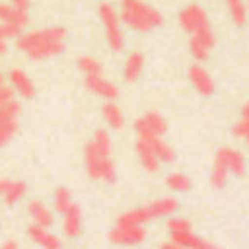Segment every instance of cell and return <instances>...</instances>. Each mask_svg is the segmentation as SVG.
Masks as SVG:
<instances>
[{
    "label": "cell",
    "instance_id": "obj_1",
    "mask_svg": "<svg viewBox=\"0 0 249 249\" xmlns=\"http://www.w3.org/2000/svg\"><path fill=\"white\" fill-rule=\"evenodd\" d=\"M66 29L64 26H48V29L39 31H29V33L18 35V48L24 53L29 59L44 61L57 57L59 53H64L66 48Z\"/></svg>",
    "mask_w": 249,
    "mask_h": 249
},
{
    "label": "cell",
    "instance_id": "obj_16",
    "mask_svg": "<svg viewBox=\"0 0 249 249\" xmlns=\"http://www.w3.org/2000/svg\"><path fill=\"white\" fill-rule=\"evenodd\" d=\"M83 230V214L81 208L74 203L68 212H64V234L68 238H79Z\"/></svg>",
    "mask_w": 249,
    "mask_h": 249
},
{
    "label": "cell",
    "instance_id": "obj_9",
    "mask_svg": "<svg viewBox=\"0 0 249 249\" xmlns=\"http://www.w3.org/2000/svg\"><path fill=\"white\" fill-rule=\"evenodd\" d=\"M179 24H181V29H184L186 33H195V31L208 26L210 22H208L206 11H203L199 4H188V7L179 13Z\"/></svg>",
    "mask_w": 249,
    "mask_h": 249
},
{
    "label": "cell",
    "instance_id": "obj_2",
    "mask_svg": "<svg viewBox=\"0 0 249 249\" xmlns=\"http://www.w3.org/2000/svg\"><path fill=\"white\" fill-rule=\"evenodd\" d=\"M83 162H86V171L92 179L105 181V184L116 181V166L112 160V138L105 129H99L86 144Z\"/></svg>",
    "mask_w": 249,
    "mask_h": 249
},
{
    "label": "cell",
    "instance_id": "obj_34",
    "mask_svg": "<svg viewBox=\"0 0 249 249\" xmlns=\"http://www.w3.org/2000/svg\"><path fill=\"white\" fill-rule=\"evenodd\" d=\"M9 2L20 7V9H24V11H29V7H31V0H9Z\"/></svg>",
    "mask_w": 249,
    "mask_h": 249
},
{
    "label": "cell",
    "instance_id": "obj_37",
    "mask_svg": "<svg viewBox=\"0 0 249 249\" xmlns=\"http://www.w3.org/2000/svg\"><path fill=\"white\" fill-rule=\"evenodd\" d=\"M4 53H7V39L0 37V55H4Z\"/></svg>",
    "mask_w": 249,
    "mask_h": 249
},
{
    "label": "cell",
    "instance_id": "obj_5",
    "mask_svg": "<svg viewBox=\"0 0 249 249\" xmlns=\"http://www.w3.org/2000/svg\"><path fill=\"white\" fill-rule=\"evenodd\" d=\"M18 116H20V105L16 99L0 107V146H7L18 133Z\"/></svg>",
    "mask_w": 249,
    "mask_h": 249
},
{
    "label": "cell",
    "instance_id": "obj_31",
    "mask_svg": "<svg viewBox=\"0 0 249 249\" xmlns=\"http://www.w3.org/2000/svg\"><path fill=\"white\" fill-rule=\"evenodd\" d=\"M79 70L83 74H96V72H103V66L99 64V59L94 57H79Z\"/></svg>",
    "mask_w": 249,
    "mask_h": 249
},
{
    "label": "cell",
    "instance_id": "obj_24",
    "mask_svg": "<svg viewBox=\"0 0 249 249\" xmlns=\"http://www.w3.org/2000/svg\"><path fill=\"white\" fill-rule=\"evenodd\" d=\"M179 208L177 199L173 197H164V199H158V201L151 203V212H153L155 219H164V216H173Z\"/></svg>",
    "mask_w": 249,
    "mask_h": 249
},
{
    "label": "cell",
    "instance_id": "obj_8",
    "mask_svg": "<svg viewBox=\"0 0 249 249\" xmlns=\"http://www.w3.org/2000/svg\"><path fill=\"white\" fill-rule=\"evenodd\" d=\"M146 238L144 225H133V223H116V228L109 232V241L116 245H138Z\"/></svg>",
    "mask_w": 249,
    "mask_h": 249
},
{
    "label": "cell",
    "instance_id": "obj_7",
    "mask_svg": "<svg viewBox=\"0 0 249 249\" xmlns=\"http://www.w3.org/2000/svg\"><path fill=\"white\" fill-rule=\"evenodd\" d=\"M138 138H153V136H164L168 131V124L164 121V116H160L158 112H146L144 116H140L133 123Z\"/></svg>",
    "mask_w": 249,
    "mask_h": 249
},
{
    "label": "cell",
    "instance_id": "obj_32",
    "mask_svg": "<svg viewBox=\"0 0 249 249\" xmlns=\"http://www.w3.org/2000/svg\"><path fill=\"white\" fill-rule=\"evenodd\" d=\"M13 99H16L13 88L7 86V83H2V86H0V107H2V105H7V103H11Z\"/></svg>",
    "mask_w": 249,
    "mask_h": 249
},
{
    "label": "cell",
    "instance_id": "obj_28",
    "mask_svg": "<svg viewBox=\"0 0 249 249\" xmlns=\"http://www.w3.org/2000/svg\"><path fill=\"white\" fill-rule=\"evenodd\" d=\"M166 186L173 193H186V190H190L193 181H190V177L184 175V173H171V175L166 177Z\"/></svg>",
    "mask_w": 249,
    "mask_h": 249
},
{
    "label": "cell",
    "instance_id": "obj_10",
    "mask_svg": "<svg viewBox=\"0 0 249 249\" xmlns=\"http://www.w3.org/2000/svg\"><path fill=\"white\" fill-rule=\"evenodd\" d=\"M86 88L92 92V94L101 96L105 101H116L118 96V88L114 86L112 81L103 77V72H96V74H86Z\"/></svg>",
    "mask_w": 249,
    "mask_h": 249
},
{
    "label": "cell",
    "instance_id": "obj_13",
    "mask_svg": "<svg viewBox=\"0 0 249 249\" xmlns=\"http://www.w3.org/2000/svg\"><path fill=\"white\" fill-rule=\"evenodd\" d=\"M9 86H11L13 92H16L18 96H22V99H33L35 96L33 79L20 68H13L11 72H9Z\"/></svg>",
    "mask_w": 249,
    "mask_h": 249
},
{
    "label": "cell",
    "instance_id": "obj_20",
    "mask_svg": "<svg viewBox=\"0 0 249 249\" xmlns=\"http://www.w3.org/2000/svg\"><path fill=\"white\" fill-rule=\"evenodd\" d=\"M155 221L153 212H151V206H144V208H133V210L124 212V214L118 216V223H133V225H146Z\"/></svg>",
    "mask_w": 249,
    "mask_h": 249
},
{
    "label": "cell",
    "instance_id": "obj_14",
    "mask_svg": "<svg viewBox=\"0 0 249 249\" xmlns=\"http://www.w3.org/2000/svg\"><path fill=\"white\" fill-rule=\"evenodd\" d=\"M0 22H7V24H16L24 31V26L29 24V11L16 7L11 2H0Z\"/></svg>",
    "mask_w": 249,
    "mask_h": 249
},
{
    "label": "cell",
    "instance_id": "obj_3",
    "mask_svg": "<svg viewBox=\"0 0 249 249\" xmlns=\"http://www.w3.org/2000/svg\"><path fill=\"white\" fill-rule=\"evenodd\" d=\"M121 20L124 26H129L136 33H149L164 24V16L144 0H123Z\"/></svg>",
    "mask_w": 249,
    "mask_h": 249
},
{
    "label": "cell",
    "instance_id": "obj_29",
    "mask_svg": "<svg viewBox=\"0 0 249 249\" xmlns=\"http://www.w3.org/2000/svg\"><path fill=\"white\" fill-rule=\"evenodd\" d=\"M228 177H230V171L221 162L214 160V164H212V175H210L212 186H214V188H223L225 181H228Z\"/></svg>",
    "mask_w": 249,
    "mask_h": 249
},
{
    "label": "cell",
    "instance_id": "obj_6",
    "mask_svg": "<svg viewBox=\"0 0 249 249\" xmlns=\"http://www.w3.org/2000/svg\"><path fill=\"white\" fill-rule=\"evenodd\" d=\"M214 44H216V35L210 24L195 31V33H190V53H193V57L197 61L208 59V55H210L212 48H214Z\"/></svg>",
    "mask_w": 249,
    "mask_h": 249
},
{
    "label": "cell",
    "instance_id": "obj_12",
    "mask_svg": "<svg viewBox=\"0 0 249 249\" xmlns=\"http://www.w3.org/2000/svg\"><path fill=\"white\" fill-rule=\"evenodd\" d=\"M188 77H190V83H193V88L201 96H212V94H214L216 83H214V79H212V74L208 72V70L203 68L201 64H195L193 68L188 70Z\"/></svg>",
    "mask_w": 249,
    "mask_h": 249
},
{
    "label": "cell",
    "instance_id": "obj_18",
    "mask_svg": "<svg viewBox=\"0 0 249 249\" xmlns=\"http://www.w3.org/2000/svg\"><path fill=\"white\" fill-rule=\"evenodd\" d=\"M171 241L175 243L177 249H179V247H195V249L203 247V249H210L212 247L210 241L201 238L199 234H195L193 230H188V232H179V234H171Z\"/></svg>",
    "mask_w": 249,
    "mask_h": 249
},
{
    "label": "cell",
    "instance_id": "obj_15",
    "mask_svg": "<svg viewBox=\"0 0 249 249\" xmlns=\"http://www.w3.org/2000/svg\"><path fill=\"white\" fill-rule=\"evenodd\" d=\"M29 236H31V241L37 243L39 247H48V249H57V247H61V241L51 232V228H46V225H37V223H33V225L29 228Z\"/></svg>",
    "mask_w": 249,
    "mask_h": 249
},
{
    "label": "cell",
    "instance_id": "obj_25",
    "mask_svg": "<svg viewBox=\"0 0 249 249\" xmlns=\"http://www.w3.org/2000/svg\"><path fill=\"white\" fill-rule=\"evenodd\" d=\"M26 190H29V186H26V181H9L7 190H4L2 199L7 206H16V203H20L22 199L26 197Z\"/></svg>",
    "mask_w": 249,
    "mask_h": 249
},
{
    "label": "cell",
    "instance_id": "obj_11",
    "mask_svg": "<svg viewBox=\"0 0 249 249\" xmlns=\"http://www.w3.org/2000/svg\"><path fill=\"white\" fill-rule=\"evenodd\" d=\"M214 160H216V162H221L225 168H228L230 175H236V177L245 175V158H243L241 151L230 149V146H223V149L216 151Z\"/></svg>",
    "mask_w": 249,
    "mask_h": 249
},
{
    "label": "cell",
    "instance_id": "obj_35",
    "mask_svg": "<svg viewBox=\"0 0 249 249\" xmlns=\"http://www.w3.org/2000/svg\"><path fill=\"white\" fill-rule=\"evenodd\" d=\"M2 249H18V241H7V243H2Z\"/></svg>",
    "mask_w": 249,
    "mask_h": 249
},
{
    "label": "cell",
    "instance_id": "obj_4",
    "mask_svg": "<svg viewBox=\"0 0 249 249\" xmlns=\"http://www.w3.org/2000/svg\"><path fill=\"white\" fill-rule=\"evenodd\" d=\"M99 16L101 22L105 26V37H107V44L114 53H121L124 48V33H123V20L121 13L112 7V4L103 2L99 7Z\"/></svg>",
    "mask_w": 249,
    "mask_h": 249
},
{
    "label": "cell",
    "instance_id": "obj_33",
    "mask_svg": "<svg viewBox=\"0 0 249 249\" xmlns=\"http://www.w3.org/2000/svg\"><path fill=\"white\" fill-rule=\"evenodd\" d=\"M234 136L243 138V140L249 142V118H243L238 124H234Z\"/></svg>",
    "mask_w": 249,
    "mask_h": 249
},
{
    "label": "cell",
    "instance_id": "obj_27",
    "mask_svg": "<svg viewBox=\"0 0 249 249\" xmlns=\"http://www.w3.org/2000/svg\"><path fill=\"white\" fill-rule=\"evenodd\" d=\"M53 203H55V210L59 212V214H64V212H68L70 208L74 206L72 193H70L68 188H57L55 195H53Z\"/></svg>",
    "mask_w": 249,
    "mask_h": 249
},
{
    "label": "cell",
    "instance_id": "obj_19",
    "mask_svg": "<svg viewBox=\"0 0 249 249\" xmlns=\"http://www.w3.org/2000/svg\"><path fill=\"white\" fill-rule=\"evenodd\" d=\"M29 214H31V219H33V223H37V225L53 228V223H55V216H53L51 208H48L46 203L37 201V199L29 201Z\"/></svg>",
    "mask_w": 249,
    "mask_h": 249
},
{
    "label": "cell",
    "instance_id": "obj_26",
    "mask_svg": "<svg viewBox=\"0 0 249 249\" xmlns=\"http://www.w3.org/2000/svg\"><path fill=\"white\" fill-rule=\"evenodd\" d=\"M228 9H230V16H232L234 24L243 26V24L247 22L249 9H247V2H245V0H228Z\"/></svg>",
    "mask_w": 249,
    "mask_h": 249
},
{
    "label": "cell",
    "instance_id": "obj_40",
    "mask_svg": "<svg viewBox=\"0 0 249 249\" xmlns=\"http://www.w3.org/2000/svg\"><path fill=\"white\" fill-rule=\"evenodd\" d=\"M247 9H249V0H247Z\"/></svg>",
    "mask_w": 249,
    "mask_h": 249
},
{
    "label": "cell",
    "instance_id": "obj_17",
    "mask_svg": "<svg viewBox=\"0 0 249 249\" xmlns=\"http://www.w3.org/2000/svg\"><path fill=\"white\" fill-rule=\"evenodd\" d=\"M136 153H138V158H140V164L146 168L149 173H155L160 168V160H158V155L153 153V149H151V144L144 140V138H138V142H136Z\"/></svg>",
    "mask_w": 249,
    "mask_h": 249
},
{
    "label": "cell",
    "instance_id": "obj_38",
    "mask_svg": "<svg viewBox=\"0 0 249 249\" xmlns=\"http://www.w3.org/2000/svg\"><path fill=\"white\" fill-rule=\"evenodd\" d=\"M243 118H249V101L243 105Z\"/></svg>",
    "mask_w": 249,
    "mask_h": 249
},
{
    "label": "cell",
    "instance_id": "obj_36",
    "mask_svg": "<svg viewBox=\"0 0 249 249\" xmlns=\"http://www.w3.org/2000/svg\"><path fill=\"white\" fill-rule=\"evenodd\" d=\"M7 186H9V179H0V197L4 195V190H7Z\"/></svg>",
    "mask_w": 249,
    "mask_h": 249
},
{
    "label": "cell",
    "instance_id": "obj_23",
    "mask_svg": "<svg viewBox=\"0 0 249 249\" xmlns=\"http://www.w3.org/2000/svg\"><path fill=\"white\" fill-rule=\"evenodd\" d=\"M101 112H103V121L107 123L109 129H123L124 127V116H123L121 107H118L114 101H107Z\"/></svg>",
    "mask_w": 249,
    "mask_h": 249
},
{
    "label": "cell",
    "instance_id": "obj_22",
    "mask_svg": "<svg viewBox=\"0 0 249 249\" xmlns=\"http://www.w3.org/2000/svg\"><path fill=\"white\" fill-rule=\"evenodd\" d=\"M144 140L151 144V149H153V153L158 155V160H160V162H164V164H171V162H175V151H173L171 146H168L166 142L162 140V136L144 138Z\"/></svg>",
    "mask_w": 249,
    "mask_h": 249
},
{
    "label": "cell",
    "instance_id": "obj_21",
    "mask_svg": "<svg viewBox=\"0 0 249 249\" xmlns=\"http://www.w3.org/2000/svg\"><path fill=\"white\" fill-rule=\"evenodd\" d=\"M142 68H144V57H142V53H131V55L127 57V61H124L123 79L127 83L136 81V79L142 74Z\"/></svg>",
    "mask_w": 249,
    "mask_h": 249
},
{
    "label": "cell",
    "instance_id": "obj_39",
    "mask_svg": "<svg viewBox=\"0 0 249 249\" xmlns=\"http://www.w3.org/2000/svg\"><path fill=\"white\" fill-rule=\"evenodd\" d=\"M2 83H7V81H4V77H2V74H0V86H2Z\"/></svg>",
    "mask_w": 249,
    "mask_h": 249
},
{
    "label": "cell",
    "instance_id": "obj_30",
    "mask_svg": "<svg viewBox=\"0 0 249 249\" xmlns=\"http://www.w3.org/2000/svg\"><path fill=\"white\" fill-rule=\"evenodd\" d=\"M166 228H168V236H171V234H179V232L193 230V223H190L188 219H184V216H173V219H168Z\"/></svg>",
    "mask_w": 249,
    "mask_h": 249
}]
</instances>
